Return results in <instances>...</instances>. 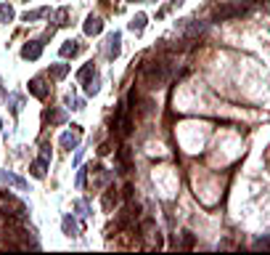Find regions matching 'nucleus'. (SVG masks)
Instances as JSON below:
<instances>
[{"mask_svg": "<svg viewBox=\"0 0 270 255\" xmlns=\"http://www.w3.org/2000/svg\"><path fill=\"white\" fill-rule=\"evenodd\" d=\"M82 32L88 37H96V35H101L103 32V22H101V16H88L85 19V24H82Z\"/></svg>", "mask_w": 270, "mask_h": 255, "instance_id": "7", "label": "nucleus"}, {"mask_svg": "<svg viewBox=\"0 0 270 255\" xmlns=\"http://www.w3.org/2000/svg\"><path fill=\"white\" fill-rule=\"evenodd\" d=\"M48 14H50V11H48V8H45V5H43V8L27 11V14L22 16V22H37V19H45V16H48Z\"/></svg>", "mask_w": 270, "mask_h": 255, "instance_id": "15", "label": "nucleus"}, {"mask_svg": "<svg viewBox=\"0 0 270 255\" xmlns=\"http://www.w3.org/2000/svg\"><path fill=\"white\" fill-rule=\"evenodd\" d=\"M0 181H5V184L16 186V189H27V181L19 178L16 173H8V170H0Z\"/></svg>", "mask_w": 270, "mask_h": 255, "instance_id": "12", "label": "nucleus"}, {"mask_svg": "<svg viewBox=\"0 0 270 255\" xmlns=\"http://www.w3.org/2000/svg\"><path fill=\"white\" fill-rule=\"evenodd\" d=\"M80 51H82V45L77 43V40H67V43L61 45V48H58V54H61L64 58H74L77 54H80Z\"/></svg>", "mask_w": 270, "mask_h": 255, "instance_id": "10", "label": "nucleus"}, {"mask_svg": "<svg viewBox=\"0 0 270 255\" xmlns=\"http://www.w3.org/2000/svg\"><path fill=\"white\" fill-rule=\"evenodd\" d=\"M183 3V0H172V5H180Z\"/></svg>", "mask_w": 270, "mask_h": 255, "instance_id": "26", "label": "nucleus"}, {"mask_svg": "<svg viewBox=\"0 0 270 255\" xmlns=\"http://www.w3.org/2000/svg\"><path fill=\"white\" fill-rule=\"evenodd\" d=\"M43 56V40H29L22 45V58H27V61H37V58Z\"/></svg>", "mask_w": 270, "mask_h": 255, "instance_id": "4", "label": "nucleus"}, {"mask_svg": "<svg viewBox=\"0 0 270 255\" xmlns=\"http://www.w3.org/2000/svg\"><path fill=\"white\" fill-rule=\"evenodd\" d=\"M8 101H11V112H19V109H22V96H19V93H11L8 96Z\"/></svg>", "mask_w": 270, "mask_h": 255, "instance_id": "22", "label": "nucleus"}, {"mask_svg": "<svg viewBox=\"0 0 270 255\" xmlns=\"http://www.w3.org/2000/svg\"><path fill=\"white\" fill-rule=\"evenodd\" d=\"M109 45H106V54H109V58H117V56H120V48H122V35H120V32H111V35H109V40H106Z\"/></svg>", "mask_w": 270, "mask_h": 255, "instance_id": "9", "label": "nucleus"}, {"mask_svg": "<svg viewBox=\"0 0 270 255\" xmlns=\"http://www.w3.org/2000/svg\"><path fill=\"white\" fill-rule=\"evenodd\" d=\"M146 22H148V19H146V14H138V16L133 19V22H130V29H133L135 35H141V32L146 29Z\"/></svg>", "mask_w": 270, "mask_h": 255, "instance_id": "16", "label": "nucleus"}, {"mask_svg": "<svg viewBox=\"0 0 270 255\" xmlns=\"http://www.w3.org/2000/svg\"><path fill=\"white\" fill-rule=\"evenodd\" d=\"M244 14V5H233V3H222L212 8V19L215 22H225V19H236Z\"/></svg>", "mask_w": 270, "mask_h": 255, "instance_id": "3", "label": "nucleus"}, {"mask_svg": "<svg viewBox=\"0 0 270 255\" xmlns=\"http://www.w3.org/2000/svg\"><path fill=\"white\" fill-rule=\"evenodd\" d=\"M93 72H96V67H93V61H90V64H85V67L77 72V77H80V80H88V77L93 75Z\"/></svg>", "mask_w": 270, "mask_h": 255, "instance_id": "21", "label": "nucleus"}, {"mask_svg": "<svg viewBox=\"0 0 270 255\" xmlns=\"http://www.w3.org/2000/svg\"><path fill=\"white\" fill-rule=\"evenodd\" d=\"M130 3H143V0H130ZM146 3H148V0H146Z\"/></svg>", "mask_w": 270, "mask_h": 255, "instance_id": "27", "label": "nucleus"}, {"mask_svg": "<svg viewBox=\"0 0 270 255\" xmlns=\"http://www.w3.org/2000/svg\"><path fill=\"white\" fill-rule=\"evenodd\" d=\"M67 75H69V64H53L48 69V77H53V80H64Z\"/></svg>", "mask_w": 270, "mask_h": 255, "instance_id": "13", "label": "nucleus"}, {"mask_svg": "<svg viewBox=\"0 0 270 255\" xmlns=\"http://www.w3.org/2000/svg\"><path fill=\"white\" fill-rule=\"evenodd\" d=\"M61 228H64V234H67V237H80V224H77L69 213L61 218Z\"/></svg>", "mask_w": 270, "mask_h": 255, "instance_id": "8", "label": "nucleus"}, {"mask_svg": "<svg viewBox=\"0 0 270 255\" xmlns=\"http://www.w3.org/2000/svg\"><path fill=\"white\" fill-rule=\"evenodd\" d=\"M98 90H101V80H98V75L93 72V77H88V80H85V93H88V96H96Z\"/></svg>", "mask_w": 270, "mask_h": 255, "instance_id": "14", "label": "nucleus"}, {"mask_svg": "<svg viewBox=\"0 0 270 255\" xmlns=\"http://www.w3.org/2000/svg\"><path fill=\"white\" fill-rule=\"evenodd\" d=\"M254 247H257V250H260V247H270V239H268V237L257 239V242H254Z\"/></svg>", "mask_w": 270, "mask_h": 255, "instance_id": "24", "label": "nucleus"}, {"mask_svg": "<svg viewBox=\"0 0 270 255\" xmlns=\"http://www.w3.org/2000/svg\"><path fill=\"white\" fill-rule=\"evenodd\" d=\"M43 117H45L48 122H64V112H61V109H53V112L48 109V112H45Z\"/></svg>", "mask_w": 270, "mask_h": 255, "instance_id": "20", "label": "nucleus"}, {"mask_svg": "<svg viewBox=\"0 0 270 255\" xmlns=\"http://www.w3.org/2000/svg\"><path fill=\"white\" fill-rule=\"evenodd\" d=\"M244 3H246V5H254V3H260V0H244Z\"/></svg>", "mask_w": 270, "mask_h": 255, "instance_id": "25", "label": "nucleus"}, {"mask_svg": "<svg viewBox=\"0 0 270 255\" xmlns=\"http://www.w3.org/2000/svg\"><path fill=\"white\" fill-rule=\"evenodd\" d=\"M43 160H50V143H43V152H40Z\"/></svg>", "mask_w": 270, "mask_h": 255, "instance_id": "23", "label": "nucleus"}, {"mask_svg": "<svg viewBox=\"0 0 270 255\" xmlns=\"http://www.w3.org/2000/svg\"><path fill=\"white\" fill-rule=\"evenodd\" d=\"M14 19V8L8 3H0V24H8Z\"/></svg>", "mask_w": 270, "mask_h": 255, "instance_id": "19", "label": "nucleus"}, {"mask_svg": "<svg viewBox=\"0 0 270 255\" xmlns=\"http://www.w3.org/2000/svg\"><path fill=\"white\" fill-rule=\"evenodd\" d=\"M69 8H58L56 14H53V22H56V27H64V24H69Z\"/></svg>", "mask_w": 270, "mask_h": 255, "instance_id": "18", "label": "nucleus"}, {"mask_svg": "<svg viewBox=\"0 0 270 255\" xmlns=\"http://www.w3.org/2000/svg\"><path fill=\"white\" fill-rule=\"evenodd\" d=\"M0 213H3V215H16V218H24L27 205H24L22 199H16L11 192H3V194H0Z\"/></svg>", "mask_w": 270, "mask_h": 255, "instance_id": "2", "label": "nucleus"}, {"mask_svg": "<svg viewBox=\"0 0 270 255\" xmlns=\"http://www.w3.org/2000/svg\"><path fill=\"white\" fill-rule=\"evenodd\" d=\"M141 75H143V80L148 83V88H159V85H164V80L170 77V64L156 58V61L143 64V67H141Z\"/></svg>", "mask_w": 270, "mask_h": 255, "instance_id": "1", "label": "nucleus"}, {"mask_svg": "<svg viewBox=\"0 0 270 255\" xmlns=\"http://www.w3.org/2000/svg\"><path fill=\"white\" fill-rule=\"evenodd\" d=\"M117 202H120V194H117V189H109V192L103 194V207H106V210H111Z\"/></svg>", "mask_w": 270, "mask_h": 255, "instance_id": "17", "label": "nucleus"}, {"mask_svg": "<svg viewBox=\"0 0 270 255\" xmlns=\"http://www.w3.org/2000/svg\"><path fill=\"white\" fill-rule=\"evenodd\" d=\"M29 93L37 96V99H48L50 85H45V77H32L29 80Z\"/></svg>", "mask_w": 270, "mask_h": 255, "instance_id": "5", "label": "nucleus"}, {"mask_svg": "<svg viewBox=\"0 0 270 255\" xmlns=\"http://www.w3.org/2000/svg\"><path fill=\"white\" fill-rule=\"evenodd\" d=\"M45 170H48V160H43V157L29 162V173L35 175V178H45Z\"/></svg>", "mask_w": 270, "mask_h": 255, "instance_id": "11", "label": "nucleus"}, {"mask_svg": "<svg viewBox=\"0 0 270 255\" xmlns=\"http://www.w3.org/2000/svg\"><path fill=\"white\" fill-rule=\"evenodd\" d=\"M74 130H67V133L58 139V143H61L64 149H77L80 146V125H72Z\"/></svg>", "mask_w": 270, "mask_h": 255, "instance_id": "6", "label": "nucleus"}]
</instances>
